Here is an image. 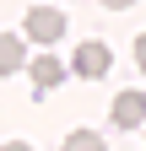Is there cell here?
Segmentation results:
<instances>
[{"label":"cell","instance_id":"obj_6","mask_svg":"<svg viewBox=\"0 0 146 151\" xmlns=\"http://www.w3.org/2000/svg\"><path fill=\"white\" fill-rule=\"evenodd\" d=\"M65 151H108V146H103L98 129H70V135H65Z\"/></svg>","mask_w":146,"mask_h":151},{"label":"cell","instance_id":"obj_3","mask_svg":"<svg viewBox=\"0 0 146 151\" xmlns=\"http://www.w3.org/2000/svg\"><path fill=\"white\" fill-rule=\"evenodd\" d=\"M27 76H33V86H38V97H43V92H54L70 70L54 60V54H33V60H27Z\"/></svg>","mask_w":146,"mask_h":151},{"label":"cell","instance_id":"obj_5","mask_svg":"<svg viewBox=\"0 0 146 151\" xmlns=\"http://www.w3.org/2000/svg\"><path fill=\"white\" fill-rule=\"evenodd\" d=\"M27 43H33L27 32H22V38H16V32H0V76H16V70L33 60V54H27Z\"/></svg>","mask_w":146,"mask_h":151},{"label":"cell","instance_id":"obj_1","mask_svg":"<svg viewBox=\"0 0 146 151\" xmlns=\"http://www.w3.org/2000/svg\"><path fill=\"white\" fill-rule=\"evenodd\" d=\"M27 38H33V43H60V38H65V11L60 6H33L27 11Z\"/></svg>","mask_w":146,"mask_h":151},{"label":"cell","instance_id":"obj_4","mask_svg":"<svg viewBox=\"0 0 146 151\" xmlns=\"http://www.w3.org/2000/svg\"><path fill=\"white\" fill-rule=\"evenodd\" d=\"M114 124L119 129H146V92H119L114 97Z\"/></svg>","mask_w":146,"mask_h":151},{"label":"cell","instance_id":"obj_8","mask_svg":"<svg viewBox=\"0 0 146 151\" xmlns=\"http://www.w3.org/2000/svg\"><path fill=\"white\" fill-rule=\"evenodd\" d=\"M103 6H108V11H124V6H135V0H103Z\"/></svg>","mask_w":146,"mask_h":151},{"label":"cell","instance_id":"obj_7","mask_svg":"<svg viewBox=\"0 0 146 151\" xmlns=\"http://www.w3.org/2000/svg\"><path fill=\"white\" fill-rule=\"evenodd\" d=\"M135 65H141V70H146V32H141V38H135Z\"/></svg>","mask_w":146,"mask_h":151},{"label":"cell","instance_id":"obj_9","mask_svg":"<svg viewBox=\"0 0 146 151\" xmlns=\"http://www.w3.org/2000/svg\"><path fill=\"white\" fill-rule=\"evenodd\" d=\"M0 151H33V146L27 140H11V146H0Z\"/></svg>","mask_w":146,"mask_h":151},{"label":"cell","instance_id":"obj_2","mask_svg":"<svg viewBox=\"0 0 146 151\" xmlns=\"http://www.w3.org/2000/svg\"><path fill=\"white\" fill-rule=\"evenodd\" d=\"M108 65H114V54H108V43H98V38H87V43L70 54V70H76L81 81H98V76H108Z\"/></svg>","mask_w":146,"mask_h":151}]
</instances>
